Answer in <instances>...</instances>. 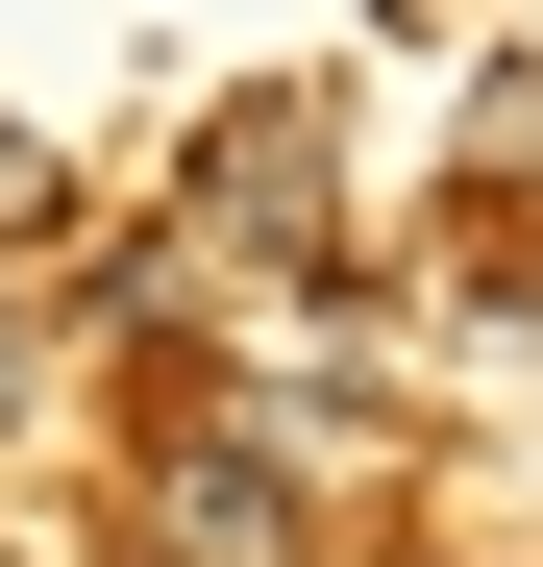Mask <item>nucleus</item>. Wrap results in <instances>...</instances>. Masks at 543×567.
Returning a JSON list of instances; mask_svg holds the SVG:
<instances>
[{
  "instance_id": "f257e3e1",
  "label": "nucleus",
  "mask_w": 543,
  "mask_h": 567,
  "mask_svg": "<svg viewBox=\"0 0 543 567\" xmlns=\"http://www.w3.org/2000/svg\"><path fill=\"white\" fill-rule=\"evenodd\" d=\"M124 567H321V494H297L247 420H148V468H124Z\"/></svg>"
},
{
  "instance_id": "f03ea898",
  "label": "nucleus",
  "mask_w": 543,
  "mask_h": 567,
  "mask_svg": "<svg viewBox=\"0 0 543 567\" xmlns=\"http://www.w3.org/2000/svg\"><path fill=\"white\" fill-rule=\"evenodd\" d=\"M198 247H247V271H297V247H321V100L198 124Z\"/></svg>"
},
{
  "instance_id": "7ed1b4c3",
  "label": "nucleus",
  "mask_w": 543,
  "mask_h": 567,
  "mask_svg": "<svg viewBox=\"0 0 543 567\" xmlns=\"http://www.w3.org/2000/svg\"><path fill=\"white\" fill-rule=\"evenodd\" d=\"M50 223H74V148H50V124H0V271H25Z\"/></svg>"
},
{
  "instance_id": "20e7f679",
  "label": "nucleus",
  "mask_w": 543,
  "mask_h": 567,
  "mask_svg": "<svg viewBox=\"0 0 543 567\" xmlns=\"http://www.w3.org/2000/svg\"><path fill=\"white\" fill-rule=\"evenodd\" d=\"M0 420H25V297H0Z\"/></svg>"
}]
</instances>
